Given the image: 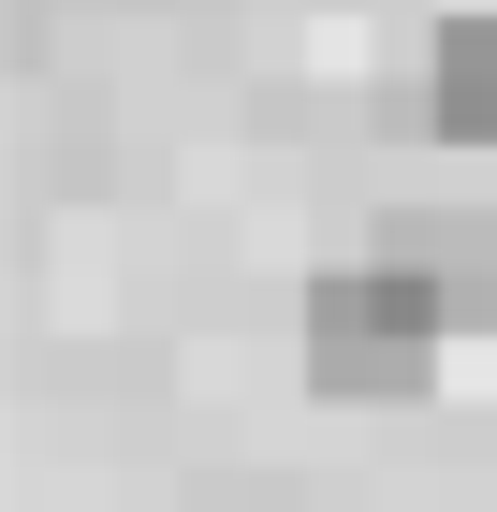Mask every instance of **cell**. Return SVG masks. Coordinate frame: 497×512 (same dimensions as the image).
Segmentation results:
<instances>
[{
	"instance_id": "cell-3",
	"label": "cell",
	"mask_w": 497,
	"mask_h": 512,
	"mask_svg": "<svg viewBox=\"0 0 497 512\" xmlns=\"http://www.w3.org/2000/svg\"><path fill=\"white\" fill-rule=\"evenodd\" d=\"M381 249H395V264H424V278H439V293H454L468 322L497 308V235H483V220H439V205H395V220H381Z\"/></svg>"
},
{
	"instance_id": "cell-1",
	"label": "cell",
	"mask_w": 497,
	"mask_h": 512,
	"mask_svg": "<svg viewBox=\"0 0 497 512\" xmlns=\"http://www.w3.org/2000/svg\"><path fill=\"white\" fill-rule=\"evenodd\" d=\"M454 337H468V308H454L424 264H395V249H366V264H322V278H307V381L351 395V410L424 395Z\"/></svg>"
},
{
	"instance_id": "cell-2",
	"label": "cell",
	"mask_w": 497,
	"mask_h": 512,
	"mask_svg": "<svg viewBox=\"0 0 497 512\" xmlns=\"http://www.w3.org/2000/svg\"><path fill=\"white\" fill-rule=\"evenodd\" d=\"M424 132L439 147H483L497 132V0L439 15V44H424Z\"/></svg>"
}]
</instances>
